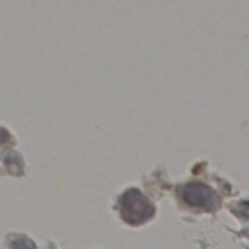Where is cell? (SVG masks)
Listing matches in <instances>:
<instances>
[{
  "instance_id": "obj_4",
  "label": "cell",
  "mask_w": 249,
  "mask_h": 249,
  "mask_svg": "<svg viewBox=\"0 0 249 249\" xmlns=\"http://www.w3.org/2000/svg\"><path fill=\"white\" fill-rule=\"evenodd\" d=\"M10 139V134L8 133L7 130L0 128V145L8 142Z\"/></svg>"
},
{
  "instance_id": "obj_2",
  "label": "cell",
  "mask_w": 249,
  "mask_h": 249,
  "mask_svg": "<svg viewBox=\"0 0 249 249\" xmlns=\"http://www.w3.org/2000/svg\"><path fill=\"white\" fill-rule=\"evenodd\" d=\"M181 196L184 201L191 206L213 210L218 205L217 194L203 184L191 183L183 186Z\"/></svg>"
},
{
  "instance_id": "obj_3",
  "label": "cell",
  "mask_w": 249,
  "mask_h": 249,
  "mask_svg": "<svg viewBox=\"0 0 249 249\" xmlns=\"http://www.w3.org/2000/svg\"><path fill=\"white\" fill-rule=\"evenodd\" d=\"M10 249H35L34 244L26 238L19 237L11 243Z\"/></svg>"
},
{
  "instance_id": "obj_1",
  "label": "cell",
  "mask_w": 249,
  "mask_h": 249,
  "mask_svg": "<svg viewBox=\"0 0 249 249\" xmlns=\"http://www.w3.org/2000/svg\"><path fill=\"white\" fill-rule=\"evenodd\" d=\"M122 218L128 224L137 226L154 215V207L149 199L138 190L126 191L119 200Z\"/></svg>"
}]
</instances>
